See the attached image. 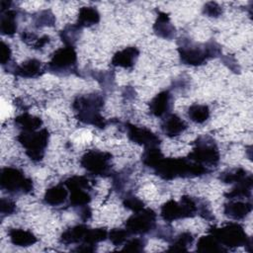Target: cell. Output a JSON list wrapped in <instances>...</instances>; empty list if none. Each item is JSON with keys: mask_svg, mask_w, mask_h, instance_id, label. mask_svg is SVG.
Listing matches in <instances>:
<instances>
[{"mask_svg": "<svg viewBox=\"0 0 253 253\" xmlns=\"http://www.w3.org/2000/svg\"><path fill=\"white\" fill-rule=\"evenodd\" d=\"M78 212H79V215H80V218L83 220V221H87L91 216H92V211L90 209L89 206H86V207H83L81 209L78 210Z\"/></svg>", "mask_w": 253, "mask_h": 253, "instance_id": "cell-47", "label": "cell"}, {"mask_svg": "<svg viewBox=\"0 0 253 253\" xmlns=\"http://www.w3.org/2000/svg\"><path fill=\"white\" fill-rule=\"evenodd\" d=\"M46 71V66L39 59L31 58L20 65H14L10 72L22 78H38Z\"/></svg>", "mask_w": 253, "mask_h": 253, "instance_id": "cell-14", "label": "cell"}, {"mask_svg": "<svg viewBox=\"0 0 253 253\" xmlns=\"http://www.w3.org/2000/svg\"><path fill=\"white\" fill-rule=\"evenodd\" d=\"M89 228L90 227L86 224H77L71 226L61 233L59 242L63 245L81 244L84 242Z\"/></svg>", "mask_w": 253, "mask_h": 253, "instance_id": "cell-19", "label": "cell"}, {"mask_svg": "<svg viewBox=\"0 0 253 253\" xmlns=\"http://www.w3.org/2000/svg\"><path fill=\"white\" fill-rule=\"evenodd\" d=\"M81 35H82V28H80L77 24L67 25L59 32V37L62 42L65 45H69V46H74V44L80 39Z\"/></svg>", "mask_w": 253, "mask_h": 253, "instance_id": "cell-29", "label": "cell"}, {"mask_svg": "<svg viewBox=\"0 0 253 253\" xmlns=\"http://www.w3.org/2000/svg\"><path fill=\"white\" fill-rule=\"evenodd\" d=\"M112 154L107 151L91 149L86 151L81 159V166L91 175L107 177L112 174Z\"/></svg>", "mask_w": 253, "mask_h": 253, "instance_id": "cell-10", "label": "cell"}, {"mask_svg": "<svg viewBox=\"0 0 253 253\" xmlns=\"http://www.w3.org/2000/svg\"><path fill=\"white\" fill-rule=\"evenodd\" d=\"M104 104L105 98L102 94L91 93L77 96L72 103V109L79 122L98 128H104L108 125L106 119L101 115Z\"/></svg>", "mask_w": 253, "mask_h": 253, "instance_id": "cell-2", "label": "cell"}, {"mask_svg": "<svg viewBox=\"0 0 253 253\" xmlns=\"http://www.w3.org/2000/svg\"><path fill=\"white\" fill-rule=\"evenodd\" d=\"M203 13L208 17L217 18L222 14V8L216 2H207L203 7Z\"/></svg>", "mask_w": 253, "mask_h": 253, "instance_id": "cell-43", "label": "cell"}, {"mask_svg": "<svg viewBox=\"0 0 253 253\" xmlns=\"http://www.w3.org/2000/svg\"><path fill=\"white\" fill-rule=\"evenodd\" d=\"M16 126L21 128V131H30L40 129L42 126V120L40 117L33 116L27 112L17 116L14 120Z\"/></svg>", "mask_w": 253, "mask_h": 253, "instance_id": "cell-26", "label": "cell"}, {"mask_svg": "<svg viewBox=\"0 0 253 253\" xmlns=\"http://www.w3.org/2000/svg\"><path fill=\"white\" fill-rule=\"evenodd\" d=\"M90 180L86 176L73 175L66 178L62 183L69 192L68 202L69 206L79 210L83 207L89 206L92 196Z\"/></svg>", "mask_w": 253, "mask_h": 253, "instance_id": "cell-9", "label": "cell"}, {"mask_svg": "<svg viewBox=\"0 0 253 253\" xmlns=\"http://www.w3.org/2000/svg\"><path fill=\"white\" fill-rule=\"evenodd\" d=\"M151 235L155 236L157 238H162V239L170 242L174 236V232H173V228L168 224L157 225Z\"/></svg>", "mask_w": 253, "mask_h": 253, "instance_id": "cell-41", "label": "cell"}, {"mask_svg": "<svg viewBox=\"0 0 253 253\" xmlns=\"http://www.w3.org/2000/svg\"><path fill=\"white\" fill-rule=\"evenodd\" d=\"M139 56V49L136 46H127L117 51L112 58V65L130 69L134 66Z\"/></svg>", "mask_w": 253, "mask_h": 253, "instance_id": "cell-16", "label": "cell"}, {"mask_svg": "<svg viewBox=\"0 0 253 253\" xmlns=\"http://www.w3.org/2000/svg\"><path fill=\"white\" fill-rule=\"evenodd\" d=\"M21 39L23 40V42H25L28 44H31L32 46L34 45V43L37 42V40L39 39V37L33 33V32H29V31H23L21 34Z\"/></svg>", "mask_w": 253, "mask_h": 253, "instance_id": "cell-45", "label": "cell"}, {"mask_svg": "<svg viewBox=\"0 0 253 253\" xmlns=\"http://www.w3.org/2000/svg\"><path fill=\"white\" fill-rule=\"evenodd\" d=\"M17 211L16 203L9 198H1L0 200V213L1 218L15 213Z\"/></svg>", "mask_w": 253, "mask_h": 253, "instance_id": "cell-40", "label": "cell"}, {"mask_svg": "<svg viewBox=\"0 0 253 253\" xmlns=\"http://www.w3.org/2000/svg\"><path fill=\"white\" fill-rule=\"evenodd\" d=\"M0 187L10 195L19 196L31 193L34 183L19 168L4 167L0 171Z\"/></svg>", "mask_w": 253, "mask_h": 253, "instance_id": "cell-5", "label": "cell"}, {"mask_svg": "<svg viewBox=\"0 0 253 253\" xmlns=\"http://www.w3.org/2000/svg\"><path fill=\"white\" fill-rule=\"evenodd\" d=\"M209 233L212 234L217 241L227 250L240 246H252L251 237H249L243 226L237 222H229L221 227L211 226Z\"/></svg>", "mask_w": 253, "mask_h": 253, "instance_id": "cell-3", "label": "cell"}, {"mask_svg": "<svg viewBox=\"0 0 253 253\" xmlns=\"http://www.w3.org/2000/svg\"><path fill=\"white\" fill-rule=\"evenodd\" d=\"M146 244H147V240L142 236L128 238L124 244L125 246L123 247V250L131 251V252H141L144 250Z\"/></svg>", "mask_w": 253, "mask_h": 253, "instance_id": "cell-38", "label": "cell"}, {"mask_svg": "<svg viewBox=\"0 0 253 253\" xmlns=\"http://www.w3.org/2000/svg\"><path fill=\"white\" fill-rule=\"evenodd\" d=\"M101 16L99 11L95 7L87 6L82 7L79 9L78 18H77V25L80 28H87L94 26L100 22Z\"/></svg>", "mask_w": 253, "mask_h": 253, "instance_id": "cell-25", "label": "cell"}, {"mask_svg": "<svg viewBox=\"0 0 253 253\" xmlns=\"http://www.w3.org/2000/svg\"><path fill=\"white\" fill-rule=\"evenodd\" d=\"M123 96L126 99V100H132L135 97V91L132 87L130 86H126L123 92Z\"/></svg>", "mask_w": 253, "mask_h": 253, "instance_id": "cell-48", "label": "cell"}, {"mask_svg": "<svg viewBox=\"0 0 253 253\" xmlns=\"http://www.w3.org/2000/svg\"><path fill=\"white\" fill-rule=\"evenodd\" d=\"M125 127L128 139L138 145L144 146V148L159 146L161 142L160 137L149 128L138 126L130 123H126Z\"/></svg>", "mask_w": 253, "mask_h": 253, "instance_id": "cell-12", "label": "cell"}, {"mask_svg": "<svg viewBox=\"0 0 253 253\" xmlns=\"http://www.w3.org/2000/svg\"><path fill=\"white\" fill-rule=\"evenodd\" d=\"M50 42V38L47 36V35H43L42 37H40L37 42L34 43L33 45V48H36V49H40V48H42L46 43H48Z\"/></svg>", "mask_w": 253, "mask_h": 253, "instance_id": "cell-46", "label": "cell"}, {"mask_svg": "<svg viewBox=\"0 0 253 253\" xmlns=\"http://www.w3.org/2000/svg\"><path fill=\"white\" fill-rule=\"evenodd\" d=\"M253 206L250 200H239L232 199L228 203L224 204L223 212L224 214L234 220L244 219L251 211Z\"/></svg>", "mask_w": 253, "mask_h": 253, "instance_id": "cell-15", "label": "cell"}, {"mask_svg": "<svg viewBox=\"0 0 253 253\" xmlns=\"http://www.w3.org/2000/svg\"><path fill=\"white\" fill-rule=\"evenodd\" d=\"M123 205L125 206V208L133 212L138 211L144 208V203L128 191L126 192L123 196Z\"/></svg>", "mask_w": 253, "mask_h": 253, "instance_id": "cell-37", "label": "cell"}, {"mask_svg": "<svg viewBox=\"0 0 253 253\" xmlns=\"http://www.w3.org/2000/svg\"><path fill=\"white\" fill-rule=\"evenodd\" d=\"M198 214L200 216H202L204 219H207L209 221H211V220L214 219V216L211 212L210 205L206 200L199 199V201H198Z\"/></svg>", "mask_w": 253, "mask_h": 253, "instance_id": "cell-42", "label": "cell"}, {"mask_svg": "<svg viewBox=\"0 0 253 253\" xmlns=\"http://www.w3.org/2000/svg\"><path fill=\"white\" fill-rule=\"evenodd\" d=\"M160 215L166 222H172L174 220L184 218L180 202L169 200L168 202L164 203L160 210Z\"/></svg>", "mask_w": 253, "mask_h": 253, "instance_id": "cell-24", "label": "cell"}, {"mask_svg": "<svg viewBox=\"0 0 253 253\" xmlns=\"http://www.w3.org/2000/svg\"><path fill=\"white\" fill-rule=\"evenodd\" d=\"M153 31L156 36L166 40H171L176 35V29L171 23L169 15L159 10L157 11V17L153 24Z\"/></svg>", "mask_w": 253, "mask_h": 253, "instance_id": "cell-18", "label": "cell"}, {"mask_svg": "<svg viewBox=\"0 0 253 253\" xmlns=\"http://www.w3.org/2000/svg\"><path fill=\"white\" fill-rule=\"evenodd\" d=\"M222 62L234 73H239L240 72V67L233 55H224L222 56Z\"/></svg>", "mask_w": 253, "mask_h": 253, "instance_id": "cell-44", "label": "cell"}, {"mask_svg": "<svg viewBox=\"0 0 253 253\" xmlns=\"http://www.w3.org/2000/svg\"><path fill=\"white\" fill-rule=\"evenodd\" d=\"M180 61L190 66L203 65L207 60L211 59L208 42H195L189 38H181L177 42Z\"/></svg>", "mask_w": 253, "mask_h": 253, "instance_id": "cell-8", "label": "cell"}, {"mask_svg": "<svg viewBox=\"0 0 253 253\" xmlns=\"http://www.w3.org/2000/svg\"><path fill=\"white\" fill-rule=\"evenodd\" d=\"M211 116L210 108L207 105L194 104L188 109L189 119L196 124H204Z\"/></svg>", "mask_w": 253, "mask_h": 253, "instance_id": "cell-30", "label": "cell"}, {"mask_svg": "<svg viewBox=\"0 0 253 253\" xmlns=\"http://www.w3.org/2000/svg\"><path fill=\"white\" fill-rule=\"evenodd\" d=\"M92 76L97 80L104 91H111L115 86V73L112 70L94 72Z\"/></svg>", "mask_w": 253, "mask_h": 253, "instance_id": "cell-35", "label": "cell"}, {"mask_svg": "<svg viewBox=\"0 0 253 253\" xmlns=\"http://www.w3.org/2000/svg\"><path fill=\"white\" fill-rule=\"evenodd\" d=\"M194 242V236L189 231H184L176 236H173L172 240L169 242L168 251H188L189 247Z\"/></svg>", "mask_w": 253, "mask_h": 253, "instance_id": "cell-28", "label": "cell"}, {"mask_svg": "<svg viewBox=\"0 0 253 253\" xmlns=\"http://www.w3.org/2000/svg\"><path fill=\"white\" fill-rule=\"evenodd\" d=\"M130 233L125 228H113L108 232V238L111 243L115 246H120L126 243V241L130 237Z\"/></svg>", "mask_w": 253, "mask_h": 253, "instance_id": "cell-36", "label": "cell"}, {"mask_svg": "<svg viewBox=\"0 0 253 253\" xmlns=\"http://www.w3.org/2000/svg\"><path fill=\"white\" fill-rule=\"evenodd\" d=\"M251 173H249L247 170H245L242 167L226 170L222 173H220L218 179L227 184H236L242 180H244L246 177H248Z\"/></svg>", "mask_w": 253, "mask_h": 253, "instance_id": "cell-31", "label": "cell"}, {"mask_svg": "<svg viewBox=\"0 0 253 253\" xmlns=\"http://www.w3.org/2000/svg\"><path fill=\"white\" fill-rule=\"evenodd\" d=\"M19 12L16 9H7L1 11L0 32L4 36H13L18 30Z\"/></svg>", "mask_w": 253, "mask_h": 253, "instance_id": "cell-21", "label": "cell"}, {"mask_svg": "<svg viewBox=\"0 0 253 253\" xmlns=\"http://www.w3.org/2000/svg\"><path fill=\"white\" fill-rule=\"evenodd\" d=\"M69 192L63 183L48 188L43 195V203L50 207H58L66 203Z\"/></svg>", "mask_w": 253, "mask_h": 253, "instance_id": "cell-20", "label": "cell"}, {"mask_svg": "<svg viewBox=\"0 0 253 253\" xmlns=\"http://www.w3.org/2000/svg\"><path fill=\"white\" fill-rule=\"evenodd\" d=\"M252 186H253V177L250 174L244 180L234 184V187L224 196L228 200L239 199V200H251L252 196Z\"/></svg>", "mask_w": 253, "mask_h": 253, "instance_id": "cell-22", "label": "cell"}, {"mask_svg": "<svg viewBox=\"0 0 253 253\" xmlns=\"http://www.w3.org/2000/svg\"><path fill=\"white\" fill-rule=\"evenodd\" d=\"M197 251L200 252H225L227 251L211 233L202 236L197 242Z\"/></svg>", "mask_w": 253, "mask_h": 253, "instance_id": "cell-27", "label": "cell"}, {"mask_svg": "<svg viewBox=\"0 0 253 253\" xmlns=\"http://www.w3.org/2000/svg\"><path fill=\"white\" fill-rule=\"evenodd\" d=\"M188 158L208 168L210 166H216L219 162L220 154L215 140L208 134L198 136L194 141L193 149L189 153Z\"/></svg>", "mask_w": 253, "mask_h": 253, "instance_id": "cell-6", "label": "cell"}, {"mask_svg": "<svg viewBox=\"0 0 253 253\" xmlns=\"http://www.w3.org/2000/svg\"><path fill=\"white\" fill-rule=\"evenodd\" d=\"M152 170L161 179L167 181L177 178L200 177L211 172L210 168L189 158H165L164 156Z\"/></svg>", "mask_w": 253, "mask_h": 253, "instance_id": "cell-1", "label": "cell"}, {"mask_svg": "<svg viewBox=\"0 0 253 253\" xmlns=\"http://www.w3.org/2000/svg\"><path fill=\"white\" fill-rule=\"evenodd\" d=\"M173 107V96L169 90L159 92L149 103V112L156 118H164L171 113Z\"/></svg>", "mask_w": 253, "mask_h": 253, "instance_id": "cell-13", "label": "cell"}, {"mask_svg": "<svg viewBox=\"0 0 253 253\" xmlns=\"http://www.w3.org/2000/svg\"><path fill=\"white\" fill-rule=\"evenodd\" d=\"M17 139L25 148L26 155L32 161L40 162L44 156L49 140V132L46 128L30 131L22 130L17 136Z\"/></svg>", "mask_w": 253, "mask_h": 253, "instance_id": "cell-4", "label": "cell"}, {"mask_svg": "<svg viewBox=\"0 0 253 253\" xmlns=\"http://www.w3.org/2000/svg\"><path fill=\"white\" fill-rule=\"evenodd\" d=\"M156 213L149 208H143L142 210L133 212L126 221L125 227L132 235H145L152 234L156 223Z\"/></svg>", "mask_w": 253, "mask_h": 253, "instance_id": "cell-11", "label": "cell"}, {"mask_svg": "<svg viewBox=\"0 0 253 253\" xmlns=\"http://www.w3.org/2000/svg\"><path fill=\"white\" fill-rule=\"evenodd\" d=\"M33 23L36 28L52 27L55 24V16L49 9L42 10L33 15Z\"/></svg>", "mask_w": 253, "mask_h": 253, "instance_id": "cell-34", "label": "cell"}, {"mask_svg": "<svg viewBox=\"0 0 253 253\" xmlns=\"http://www.w3.org/2000/svg\"><path fill=\"white\" fill-rule=\"evenodd\" d=\"M130 174H131V171L129 169L126 168L120 172L113 173L111 175L113 188L115 189V191H117L120 194H125L126 192V188L127 186V184L129 183Z\"/></svg>", "mask_w": 253, "mask_h": 253, "instance_id": "cell-32", "label": "cell"}, {"mask_svg": "<svg viewBox=\"0 0 253 253\" xmlns=\"http://www.w3.org/2000/svg\"><path fill=\"white\" fill-rule=\"evenodd\" d=\"M45 66L46 71L58 76L76 74L78 71L77 53L74 46L64 45V47L56 49Z\"/></svg>", "mask_w": 253, "mask_h": 253, "instance_id": "cell-7", "label": "cell"}, {"mask_svg": "<svg viewBox=\"0 0 253 253\" xmlns=\"http://www.w3.org/2000/svg\"><path fill=\"white\" fill-rule=\"evenodd\" d=\"M188 126L184 120L175 114H168L163 118L161 123V130L168 137H175L183 133Z\"/></svg>", "mask_w": 253, "mask_h": 253, "instance_id": "cell-17", "label": "cell"}, {"mask_svg": "<svg viewBox=\"0 0 253 253\" xmlns=\"http://www.w3.org/2000/svg\"><path fill=\"white\" fill-rule=\"evenodd\" d=\"M8 235L11 243L19 247H29L38 241L36 235L32 231L22 228H12L9 230Z\"/></svg>", "mask_w": 253, "mask_h": 253, "instance_id": "cell-23", "label": "cell"}, {"mask_svg": "<svg viewBox=\"0 0 253 253\" xmlns=\"http://www.w3.org/2000/svg\"><path fill=\"white\" fill-rule=\"evenodd\" d=\"M12 58V50L10 45L5 42L4 41L1 42V47H0V61L3 68L10 71V69L13 67L14 64L11 63Z\"/></svg>", "mask_w": 253, "mask_h": 253, "instance_id": "cell-39", "label": "cell"}, {"mask_svg": "<svg viewBox=\"0 0 253 253\" xmlns=\"http://www.w3.org/2000/svg\"><path fill=\"white\" fill-rule=\"evenodd\" d=\"M162 157H163V154L158 146L147 147L144 149V152L141 156V161L145 167L152 170Z\"/></svg>", "mask_w": 253, "mask_h": 253, "instance_id": "cell-33", "label": "cell"}]
</instances>
